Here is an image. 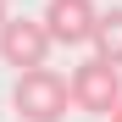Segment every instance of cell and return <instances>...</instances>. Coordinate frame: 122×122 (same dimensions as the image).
Here are the masks:
<instances>
[{
	"label": "cell",
	"instance_id": "6",
	"mask_svg": "<svg viewBox=\"0 0 122 122\" xmlns=\"http://www.w3.org/2000/svg\"><path fill=\"white\" fill-rule=\"evenodd\" d=\"M106 122H122V106H117V111H111V117H106Z\"/></svg>",
	"mask_w": 122,
	"mask_h": 122
},
{
	"label": "cell",
	"instance_id": "1",
	"mask_svg": "<svg viewBox=\"0 0 122 122\" xmlns=\"http://www.w3.org/2000/svg\"><path fill=\"white\" fill-rule=\"evenodd\" d=\"M11 111L22 117V122H61V117L72 111V89H67V78L50 72V67L17 72V83H11Z\"/></svg>",
	"mask_w": 122,
	"mask_h": 122
},
{
	"label": "cell",
	"instance_id": "2",
	"mask_svg": "<svg viewBox=\"0 0 122 122\" xmlns=\"http://www.w3.org/2000/svg\"><path fill=\"white\" fill-rule=\"evenodd\" d=\"M67 89H72V106L83 111V117H111V111L122 106V72L106 67L100 56L78 61L72 78H67Z\"/></svg>",
	"mask_w": 122,
	"mask_h": 122
},
{
	"label": "cell",
	"instance_id": "3",
	"mask_svg": "<svg viewBox=\"0 0 122 122\" xmlns=\"http://www.w3.org/2000/svg\"><path fill=\"white\" fill-rule=\"evenodd\" d=\"M0 61L17 72H33L50 61V33L45 22H33V17H6L0 22Z\"/></svg>",
	"mask_w": 122,
	"mask_h": 122
},
{
	"label": "cell",
	"instance_id": "7",
	"mask_svg": "<svg viewBox=\"0 0 122 122\" xmlns=\"http://www.w3.org/2000/svg\"><path fill=\"white\" fill-rule=\"evenodd\" d=\"M6 17H11V11H6V0H0V22H6Z\"/></svg>",
	"mask_w": 122,
	"mask_h": 122
},
{
	"label": "cell",
	"instance_id": "5",
	"mask_svg": "<svg viewBox=\"0 0 122 122\" xmlns=\"http://www.w3.org/2000/svg\"><path fill=\"white\" fill-rule=\"evenodd\" d=\"M94 56L106 61V67H117L122 72V6H106L100 11V22H94Z\"/></svg>",
	"mask_w": 122,
	"mask_h": 122
},
{
	"label": "cell",
	"instance_id": "4",
	"mask_svg": "<svg viewBox=\"0 0 122 122\" xmlns=\"http://www.w3.org/2000/svg\"><path fill=\"white\" fill-rule=\"evenodd\" d=\"M45 33L50 45H89L94 39V22H100V6L94 0H45Z\"/></svg>",
	"mask_w": 122,
	"mask_h": 122
}]
</instances>
